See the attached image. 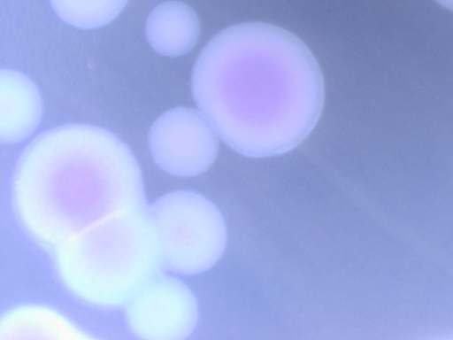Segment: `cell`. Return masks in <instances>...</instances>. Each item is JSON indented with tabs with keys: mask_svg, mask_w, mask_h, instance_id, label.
<instances>
[{
	"mask_svg": "<svg viewBox=\"0 0 453 340\" xmlns=\"http://www.w3.org/2000/svg\"><path fill=\"white\" fill-rule=\"evenodd\" d=\"M200 24L196 12L180 1L158 4L149 15L146 36L150 46L165 56L188 53L196 45Z\"/></svg>",
	"mask_w": 453,
	"mask_h": 340,
	"instance_id": "5b68a950",
	"label": "cell"
},
{
	"mask_svg": "<svg viewBox=\"0 0 453 340\" xmlns=\"http://www.w3.org/2000/svg\"><path fill=\"white\" fill-rule=\"evenodd\" d=\"M436 3L441 4V6L453 11V0H434Z\"/></svg>",
	"mask_w": 453,
	"mask_h": 340,
	"instance_id": "52a82bcc",
	"label": "cell"
},
{
	"mask_svg": "<svg viewBox=\"0 0 453 340\" xmlns=\"http://www.w3.org/2000/svg\"><path fill=\"white\" fill-rule=\"evenodd\" d=\"M128 0H50L57 16L81 29H92L115 19Z\"/></svg>",
	"mask_w": 453,
	"mask_h": 340,
	"instance_id": "8992f818",
	"label": "cell"
},
{
	"mask_svg": "<svg viewBox=\"0 0 453 340\" xmlns=\"http://www.w3.org/2000/svg\"><path fill=\"white\" fill-rule=\"evenodd\" d=\"M216 134L201 112L188 107L173 108L151 127V151L165 171L195 176L213 164L219 148Z\"/></svg>",
	"mask_w": 453,
	"mask_h": 340,
	"instance_id": "3957f363",
	"label": "cell"
},
{
	"mask_svg": "<svg viewBox=\"0 0 453 340\" xmlns=\"http://www.w3.org/2000/svg\"><path fill=\"white\" fill-rule=\"evenodd\" d=\"M191 89L220 139L251 158L284 154L316 127L325 99L305 43L275 25L247 22L215 35L198 56Z\"/></svg>",
	"mask_w": 453,
	"mask_h": 340,
	"instance_id": "6da1fadb",
	"label": "cell"
},
{
	"mask_svg": "<svg viewBox=\"0 0 453 340\" xmlns=\"http://www.w3.org/2000/svg\"><path fill=\"white\" fill-rule=\"evenodd\" d=\"M0 138L18 143L29 136L42 118V100L35 83L13 69L0 73Z\"/></svg>",
	"mask_w": 453,
	"mask_h": 340,
	"instance_id": "277c9868",
	"label": "cell"
},
{
	"mask_svg": "<svg viewBox=\"0 0 453 340\" xmlns=\"http://www.w3.org/2000/svg\"><path fill=\"white\" fill-rule=\"evenodd\" d=\"M160 224L162 251L173 272L196 274L211 268L224 253L226 228L216 205L203 196L182 190L166 197Z\"/></svg>",
	"mask_w": 453,
	"mask_h": 340,
	"instance_id": "7a4b0ae2",
	"label": "cell"
}]
</instances>
